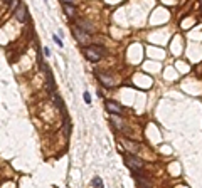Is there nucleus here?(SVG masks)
<instances>
[{
    "mask_svg": "<svg viewBox=\"0 0 202 188\" xmlns=\"http://www.w3.org/2000/svg\"><path fill=\"white\" fill-rule=\"evenodd\" d=\"M84 52V57L88 60H91V62H98V60H101V57L106 54V49L105 47H99V45H88L83 49Z\"/></svg>",
    "mask_w": 202,
    "mask_h": 188,
    "instance_id": "1",
    "label": "nucleus"
},
{
    "mask_svg": "<svg viewBox=\"0 0 202 188\" xmlns=\"http://www.w3.org/2000/svg\"><path fill=\"white\" fill-rule=\"evenodd\" d=\"M125 161H126V166H128V168H131L133 171H138V170L143 168V161L138 158V156L131 155V153H130V155H126Z\"/></svg>",
    "mask_w": 202,
    "mask_h": 188,
    "instance_id": "2",
    "label": "nucleus"
},
{
    "mask_svg": "<svg viewBox=\"0 0 202 188\" xmlns=\"http://www.w3.org/2000/svg\"><path fill=\"white\" fill-rule=\"evenodd\" d=\"M25 14H27V7H25V3H24V2H19V3H17V9H15V19L19 20L20 24H22V22H25V17H27Z\"/></svg>",
    "mask_w": 202,
    "mask_h": 188,
    "instance_id": "3",
    "label": "nucleus"
},
{
    "mask_svg": "<svg viewBox=\"0 0 202 188\" xmlns=\"http://www.w3.org/2000/svg\"><path fill=\"white\" fill-rule=\"evenodd\" d=\"M73 34L76 35V39L79 44H86V42H89V35H88V32H84L83 29H79V27H73Z\"/></svg>",
    "mask_w": 202,
    "mask_h": 188,
    "instance_id": "4",
    "label": "nucleus"
},
{
    "mask_svg": "<svg viewBox=\"0 0 202 188\" xmlns=\"http://www.w3.org/2000/svg\"><path fill=\"white\" fill-rule=\"evenodd\" d=\"M96 76H98V79H99V82H101L105 88H113V86H115V79H113L111 76L103 74V72H98Z\"/></svg>",
    "mask_w": 202,
    "mask_h": 188,
    "instance_id": "5",
    "label": "nucleus"
},
{
    "mask_svg": "<svg viewBox=\"0 0 202 188\" xmlns=\"http://www.w3.org/2000/svg\"><path fill=\"white\" fill-rule=\"evenodd\" d=\"M105 106L110 113H115V114H120V113H121V106H120L118 102H115V101H106Z\"/></svg>",
    "mask_w": 202,
    "mask_h": 188,
    "instance_id": "6",
    "label": "nucleus"
},
{
    "mask_svg": "<svg viewBox=\"0 0 202 188\" xmlns=\"http://www.w3.org/2000/svg\"><path fill=\"white\" fill-rule=\"evenodd\" d=\"M44 72H46V77H47V89L51 91V92H54V77H52V72H51V69L49 67H46L44 66Z\"/></svg>",
    "mask_w": 202,
    "mask_h": 188,
    "instance_id": "7",
    "label": "nucleus"
},
{
    "mask_svg": "<svg viewBox=\"0 0 202 188\" xmlns=\"http://www.w3.org/2000/svg\"><path fill=\"white\" fill-rule=\"evenodd\" d=\"M76 25L79 27V29H83L84 32H89V34L94 30L93 27H91V24H89V22H86V20H83V19H76Z\"/></svg>",
    "mask_w": 202,
    "mask_h": 188,
    "instance_id": "8",
    "label": "nucleus"
},
{
    "mask_svg": "<svg viewBox=\"0 0 202 188\" xmlns=\"http://www.w3.org/2000/svg\"><path fill=\"white\" fill-rule=\"evenodd\" d=\"M64 10H66L67 15H74V7H73V3H64Z\"/></svg>",
    "mask_w": 202,
    "mask_h": 188,
    "instance_id": "9",
    "label": "nucleus"
},
{
    "mask_svg": "<svg viewBox=\"0 0 202 188\" xmlns=\"http://www.w3.org/2000/svg\"><path fill=\"white\" fill-rule=\"evenodd\" d=\"M91 183H93V185H94V187H103V180L101 178H93V181H91Z\"/></svg>",
    "mask_w": 202,
    "mask_h": 188,
    "instance_id": "10",
    "label": "nucleus"
},
{
    "mask_svg": "<svg viewBox=\"0 0 202 188\" xmlns=\"http://www.w3.org/2000/svg\"><path fill=\"white\" fill-rule=\"evenodd\" d=\"M52 40H54V42L58 44L59 47H62V45H64V44H62V40L59 39V35H52Z\"/></svg>",
    "mask_w": 202,
    "mask_h": 188,
    "instance_id": "11",
    "label": "nucleus"
},
{
    "mask_svg": "<svg viewBox=\"0 0 202 188\" xmlns=\"http://www.w3.org/2000/svg\"><path fill=\"white\" fill-rule=\"evenodd\" d=\"M83 98H84V102H88V104H89V102H91V96H89V92H84V96H83Z\"/></svg>",
    "mask_w": 202,
    "mask_h": 188,
    "instance_id": "12",
    "label": "nucleus"
},
{
    "mask_svg": "<svg viewBox=\"0 0 202 188\" xmlns=\"http://www.w3.org/2000/svg\"><path fill=\"white\" fill-rule=\"evenodd\" d=\"M44 54H46V56H51V49H49V47H44Z\"/></svg>",
    "mask_w": 202,
    "mask_h": 188,
    "instance_id": "13",
    "label": "nucleus"
},
{
    "mask_svg": "<svg viewBox=\"0 0 202 188\" xmlns=\"http://www.w3.org/2000/svg\"><path fill=\"white\" fill-rule=\"evenodd\" d=\"M66 3H74V0H64Z\"/></svg>",
    "mask_w": 202,
    "mask_h": 188,
    "instance_id": "14",
    "label": "nucleus"
},
{
    "mask_svg": "<svg viewBox=\"0 0 202 188\" xmlns=\"http://www.w3.org/2000/svg\"><path fill=\"white\" fill-rule=\"evenodd\" d=\"M3 2H5V3H9V5H10V3H12L14 0H3Z\"/></svg>",
    "mask_w": 202,
    "mask_h": 188,
    "instance_id": "15",
    "label": "nucleus"
},
{
    "mask_svg": "<svg viewBox=\"0 0 202 188\" xmlns=\"http://www.w3.org/2000/svg\"><path fill=\"white\" fill-rule=\"evenodd\" d=\"M201 7H202V0H201Z\"/></svg>",
    "mask_w": 202,
    "mask_h": 188,
    "instance_id": "16",
    "label": "nucleus"
}]
</instances>
